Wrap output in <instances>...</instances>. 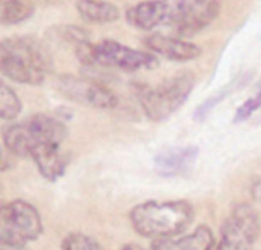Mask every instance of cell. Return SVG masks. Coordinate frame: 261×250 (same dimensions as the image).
Masks as SVG:
<instances>
[{
  "instance_id": "1",
  "label": "cell",
  "mask_w": 261,
  "mask_h": 250,
  "mask_svg": "<svg viewBox=\"0 0 261 250\" xmlns=\"http://www.w3.org/2000/svg\"><path fill=\"white\" fill-rule=\"evenodd\" d=\"M3 75L21 85L39 86L53 69L49 49L32 36H11L0 45Z\"/></svg>"
},
{
  "instance_id": "2",
  "label": "cell",
  "mask_w": 261,
  "mask_h": 250,
  "mask_svg": "<svg viewBox=\"0 0 261 250\" xmlns=\"http://www.w3.org/2000/svg\"><path fill=\"white\" fill-rule=\"evenodd\" d=\"M194 207L186 200L146 201L130 211L133 229L140 236L153 241L170 239L180 235L192 225Z\"/></svg>"
},
{
  "instance_id": "3",
  "label": "cell",
  "mask_w": 261,
  "mask_h": 250,
  "mask_svg": "<svg viewBox=\"0 0 261 250\" xmlns=\"http://www.w3.org/2000/svg\"><path fill=\"white\" fill-rule=\"evenodd\" d=\"M68 136L64 123L56 117L33 115L18 124L5 130L3 140L6 149L12 154L27 158L41 146L60 145Z\"/></svg>"
},
{
  "instance_id": "4",
  "label": "cell",
  "mask_w": 261,
  "mask_h": 250,
  "mask_svg": "<svg viewBox=\"0 0 261 250\" xmlns=\"http://www.w3.org/2000/svg\"><path fill=\"white\" fill-rule=\"evenodd\" d=\"M195 86L190 72H179L163 79L156 86L137 85L136 96L152 122H163L171 117L189 98Z\"/></svg>"
},
{
  "instance_id": "5",
  "label": "cell",
  "mask_w": 261,
  "mask_h": 250,
  "mask_svg": "<svg viewBox=\"0 0 261 250\" xmlns=\"http://www.w3.org/2000/svg\"><path fill=\"white\" fill-rule=\"evenodd\" d=\"M43 226L38 209L24 200L4 203L0 209V239L10 249H22L36 241Z\"/></svg>"
},
{
  "instance_id": "6",
  "label": "cell",
  "mask_w": 261,
  "mask_h": 250,
  "mask_svg": "<svg viewBox=\"0 0 261 250\" xmlns=\"http://www.w3.org/2000/svg\"><path fill=\"white\" fill-rule=\"evenodd\" d=\"M260 228V218L255 209L247 203H239L224 220L216 250H253Z\"/></svg>"
},
{
  "instance_id": "7",
  "label": "cell",
  "mask_w": 261,
  "mask_h": 250,
  "mask_svg": "<svg viewBox=\"0 0 261 250\" xmlns=\"http://www.w3.org/2000/svg\"><path fill=\"white\" fill-rule=\"evenodd\" d=\"M220 5L217 2L179 0L171 2L169 22L177 38H190L211 25L219 15Z\"/></svg>"
},
{
  "instance_id": "8",
  "label": "cell",
  "mask_w": 261,
  "mask_h": 250,
  "mask_svg": "<svg viewBox=\"0 0 261 250\" xmlns=\"http://www.w3.org/2000/svg\"><path fill=\"white\" fill-rule=\"evenodd\" d=\"M95 66L118 68L124 71L152 70L158 66V58L149 52L140 51L111 39L94 43Z\"/></svg>"
},
{
  "instance_id": "9",
  "label": "cell",
  "mask_w": 261,
  "mask_h": 250,
  "mask_svg": "<svg viewBox=\"0 0 261 250\" xmlns=\"http://www.w3.org/2000/svg\"><path fill=\"white\" fill-rule=\"evenodd\" d=\"M58 89L66 99L98 109H112L118 105V98L111 89L95 79L76 76H62Z\"/></svg>"
},
{
  "instance_id": "10",
  "label": "cell",
  "mask_w": 261,
  "mask_h": 250,
  "mask_svg": "<svg viewBox=\"0 0 261 250\" xmlns=\"http://www.w3.org/2000/svg\"><path fill=\"white\" fill-rule=\"evenodd\" d=\"M145 45L152 52L172 62H192L201 55L199 46L177 36L152 34L146 38Z\"/></svg>"
},
{
  "instance_id": "11",
  "label": "cell",
  "mask_w": 261,
  "mask_h": 250,
  "mask_svg": "<svg viewBox=\"0 0 261 250\" xmlns=\"http://www.w3.org/2000/svg\"><path fill=\"white\" fill-rule=\"evenodd\" d=\"M171 13V2H142L129 8L125 18L134 28L152 31L162 24H167Z\"/></svg>"
},
{
  "instance_id": "12",
  "label": "cell",
  "mask_w": 261,
  "mask_h": 250,
  "mask_svg": "<svg viewBox=\"0 0 261 250\" xmlns=\"http://www.w3.org/2000/svg\"><path fill=\"white\" fill-rule=\"evenodd\" d=\"M199 155V148L194 146L173 147L155 155L154 166L163 177H176L188 172Z\"/></svg>"
},
{
  "instance_id": "13",
  "label": "cell",
  "mask_w": 261,
  "mask_h": 250,
  "mask_svg": "<svg viewBox=\"0 0 261 250\" xmlns=\"http://www.w3.org/2000/svg\"><path fill=\"white\" fill-rule=\"evenodd\" d=\"M30 158L34 160L40 175L48 182H56L62 177L70 162V155L63 151L60 145L38 147Z\"/></svg>"
},
{
  "instance_id": "14",
  "label": "cell",
  "mask_w": 261,
  "mask_h": 250,
  "mask_svg": "<svg viewBox=\"0 0 261 250\" xmlns=\"http://www.w3.org/2000/svg\"><path fill=\"white\" fill-rule=\"evenodd\" d=\"M216 239L208 226L200 225L190 235L178 239H160L153 241L150 250H212Z\"/></svg>"
},
{
  "instance_id": "15",
  "label": "cell",
  "mask_w": 261,
  "mask_h": 250,
  "mask_svg": "<svg viewBox=\"0 0 261 250\" xmlns=\"http://www.w3.org/2000/svg\"><path fill=\"white\" fill-rule=\"evenodd\" d=\"M83 21L92 24H107L119 18V9L107 2H77L75 4Z\"/></svg>"
},
{
  "instance_id": "16",
  "label": "cell",
  "mask_w": 261,
  "mask_h": 250,
  "mask_svg": "<svg viewBox=\"0 0 261 250\" xmlns=\"http://www.w3.org/2000/svg\"><path fill=\"white\" fill-rule=\"evenodd\" d=\"M35 6L30 2L23 0H6L0 3V19L4 25L18 24L32 17Z\"/></svg>"
},
{
  "instance_id": "17",
  "label": "cell",
  "mask_w": 261,
  "mask_h": 250,
  "mask_svg": "<svg viewBox=\"0 0 261 250\" xmlns=\"http://www.w3.org/2000/svg\"><path fill=\"white\" fill-rule=\"evenodd\" d=\"M22 111V102L13 92V89L2 82L0 87V116L2 119L11 121L15 119Z\"/></svg>"
},
{
  "instance_id": "18",
  "label": "cell",
  "mask_w": 261,
  "mask_h": 250,
  "mask_svg": "<svg viewBox=\"0 0 261 250\" xmlns=\"http://www.w3.org/2000/svg\"><path fill=\"white\" fill-rule=\"evenodd\" d=\"M52 38L62 43L71 45L75 49L80 43L88 41L89 35L85 29L80 28L77 25H60L53 29Z\"/></svg>"
},
{
  "instance_id": "19",
  "label": "cell",
  "mask_w": 261,
  "mask_h": 250,
  "mask_svg": "<svg viewBox=\"0 0 261 250\" xmlns=\"http://www.w3.org/2000/svg\"><path fill=\"white\" fill-rule=\"evenodd\" d=\"M62 250H103L98 241L80 232L69 233L62 241Z\"/></svg>"
},
{
  "instance_id": "20",
  "label": "cell",
  "mask_w": 261,
  "mask_h": 250,
  "mask_svg": "<svg viewBox=\"0 0 261 250\" xmlns=\"http://www.w3.org/2000/svg\"><path fill=\"white\" fill-rule=\"evenodd\" d=\"M237 86L236 81H232L231 83H230L229 86H226L225 88L222 89L218 94H214L211 96V98H208L206 100V101H203L201 105H199L195 109V112H194V119H195L196 122H202L205 121L206 117L210 115V112L212 111V109L216 107L217 105L219 104L222 100H224L226 98L227 95L231 93V91L235 87Z\"/></svg>"
},
{
  "instance_id": "21",
  "label": "cell",
  "mask_w": 261,
  "mask_h": 250,
  "mask_svg": "<svg viewBox=\"0 0 261 250\" xmlns=\"http://www.w3.org/2000/svg\"><path fill=\"white\" fill-rule=\"evenodd\" d=\"M260 108L259 102L256 101L255 98H250L243 102L242 105L237 108L235 113V117H233V122L235 123H241L247 121L250 116L253 115L256 109Z\"/></svg>"
},
{
  "instance_id": "22",
  "label": "cell",
  "mask_w": 261,
  "mask_h": 250,
  "mask_svg": "<svg viewBox=\"0 0 261 250\" xmlns=\"http://www.w3.org/2000/svg\"><path fill=\"white\" fill-rule=\"evenodd\" d=\"M120 250H146L143 249L142 246L137 245V244H134V243H130V244H125L122 246V249Z\"/></svg>"
},
{
  "instance_id": "23",
  "label": "cell",
  "mask_w": 261,
  "mask_h": 250,
  "mask_svg": "<svg viewBox=\"0 0 261 250\" xmlns=\"http://www.w3.org/2000/svg\"><path fill=\"white\" fill-rule=\"evenodd\" d=\"M254 98L256 99V101L259 102V105H260V107H261V83H260V89H259V93H257V94L254 96Z\"/></svg>"
},
{
  "instance_id": "24",
  "label": "cell",
  "mask_w": 261,
  "mask_h": 250,
  "mask_svg": "<svg viewBox=\"0 0 261 250\" xmlns=\"http://www.w3.org/2000/svg\"><path fill=\"white\" fill-rule=\"evenodd\" d=\"M13 250H21V249H13Z\"/></svg>"
}]
</instances>
